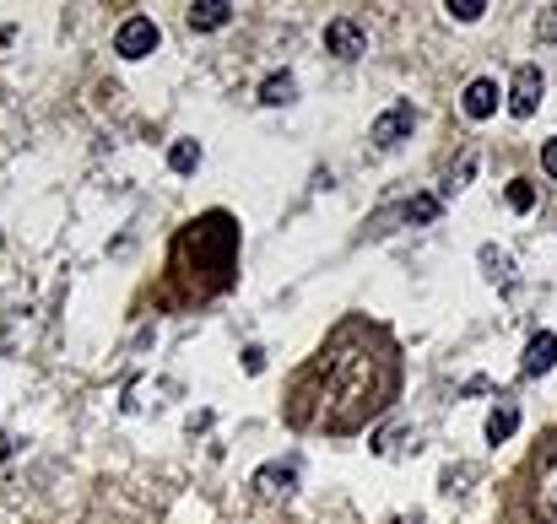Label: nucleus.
Wrapping results in <instances>:
<instances>
[{"instance_id":"nucleus-1","label":"nucleus","mask_w":557,"mask_h":524,"mask_svg":"<svg viewBox=\"0 0 557 524\" xmlns=\"http://www.w3.org/2000/svg\"><path fill=\"white\" fill-rule=\"evenodd\" d=\"M157 44H163V28H157L152 17H125L119 33H114V55L119 60H147Z\"/></svg>"},{"instance_id":"nucleus-2","label":"nucleus","mask_w":557,"mask_h":524,"mask_svg":"<svg viewBox=\"0 0 557 524\" xmlns=\"http://www.w3.org/2000/svg\"><path fill=\"white\" fill-rule=\"evenodd\" d=\"M411 130H417V109H411V103H395V109H384L374 125H368V141H374L379 152H395L401 141H411Z\"/></svg>"},{"instance_id":"nucleus-3","label":"nucleus","mask_w":557,"mask_h":524,"mask_svg":"<svg viewBox=\"0 0 557 524\" xmlns=\"http://www.w3.org/2000/svg\"><path fill=\"white\" fill-rule=\"evenodd\" d=\"M541 92H547L541 65H520V71H514V82H509V92H503V98H509V114L514 119H530V114L541 109Z\"/></svg>"},{"instance_id":"nucleus-4","label":"nucleus","mask_w":557,"mask_h":524,"mask_svg":"<svg viewBox=\"0 0 557 524\" xmlns=\"http://www.w3.org/2000/svg\"><path fill=\"white\" fill-rule=\"evenodd\" d=\"M325 49L336 60H357V55H368V33H363V22H352V17H336L325 28Z\"/></svg>"},{"instance_id":"nucleus-5","label":"nucleus","mask_w":557,"mask_h":524,"mask_svg":"<svg viewBox=\"0 0 557 524\" xmlns=\"http://www.w3.org/2000/svg\"><path fill=\"white\" fill-rule=\"evenodd\" d=\"M503 103V92L493 76H476V82H466V92H460V109H466V119H493Z\"/></svg>"},{"instance_id":"nucleus-6","label":"nucleus","mask_w":557,"mask_h":524,"mask_svg":"<svg viewBox=\"0 0 557 524\" xmlns=\"http://www.w3.org/2000/svg\"><path fill=\"white\" fill-rule=\"evenodd\" d=\"M184 22H190V33H222L233 22V6L228 0H195V6L184 11Z\"/></svg>"},{"instance_id":"nucleus-7","label":"nucleus","mask_w":557,"mask_h":524,"mask_svg":"<svg viewBox=\"0 0 557 524\" xmlns=\"http://www.w3.org/2000/svg\"><path fill=\"white\" fill-rule=\"evenodd\" d=\"M552 368H557V330L530 335V346H525V373H530V379H541V373H552Z\"/></svg>"},{"instance_id":"nucleus-8","label":"nucleus","mask_w":557,"mask_h":524,"mask_svg":"<svg viewBox=\"0 0 557 524\" xmlns=\"http://www.w3.org/2000/svg\"><path fill=\"white\" fill-rule=\"evenodd\" d=\"M520 433V406L514 400H498L493 411H487V443H509Z\"/></svg>"},{"instance_id":"nucleus-9","label":"nucleus","mask_w":557,"mask_h":524,"mask_svg":"<svg viewBox=\"0 0 557 524\" xmlns=\"http://www.w3.org/2000/svg\"><path fill=\"white\" fill-rule=\"evenodd\" d=\"M298 98V76L293 71H271L260 82V103H271V109H282V103H293Z\"/></svg>"},{"instance_id":"nucleus-10","label":"nucleus","mask_w":557,"mask_h":524,"mask_svg":"<svg viewBox=\"0 0 557 524\" xmlns=\"http://www.w3.org/2000/svg\"><path fill=\"white\" fill-rule=\"evenodd\" d=\"M168 168H174V173H195V168H201V141H174V146H168Z\"/></svg>"},{"instance_id":"nucleus-11","label":"nucleus","mask_w":557,"mask_h":524,"mask_svg":"<svg viewBox=\"0 0 557 524\" xmlns=\"http://www.w3.org/2000/svg\"><path fill=\"white\" fill-rule=\"evenodd\" d=\"M255 481H260L265 492H293V481H298V465H265Z\"/></svg>"},{"instance_id":"nucleus-12","label":"nucleus","mask_w":557,"mask_h":524,"mask_svg":"<svg viewBox=\"0 0 557 524\" xmlns=\"http://www.w3.org/2000/svg\"><path fill=\"white\" fill-rule=\"evenodd\" d=\"M444 211V200L439 195H417V200H406V222H433Z\"/></svg>"},{"instance_id":"nucleus-13","label":"nucleus","mask_w":557,"mask_h":524,"mask_svg":"<svg viewBox=\"0 0 557 524\" xmlns=\"http://www.w3.org/2000/svg\"><path fill=\"white\" fill-rule=\"evenodd\" d=\"M503 195H509V211H530V206H536V184H530V179H514Z\"/></svg>"},{"instance_id":"nucleus-14","label":"nucleus","mask_w":557,"mask_h":524,"mask_svg":"<svg viewBox=\"0 0 557 524\" xmlns=\"http://www.w3.org/2000/svg\"><path fill=\"white\" fill-rule=\"evenodd\" d=\"M444 11H449L455 22H482L487 0H444Z\"/></svg>"},{"instance_id":"nucleus-15","label":"nucleus","mask_w":557,"mask_h":524,"mask_svg":"<svg viewBox=\"0 0 557 524\" xmlns=\"http://www.w3.org/2000/svg\"><path fill=\"white\" fill-rule=\"evenodd\" d=\"M482 265H487V276L493 281H509L514 271H509V254H498V249H482Z\"/></svg>"},{"instance_id":"nucleus-16","label":"nucleus","mask_w":557,"mask_h":524,"mask_svg":"<svg viewBox=\"0 0 557 524\" xmlns=\"http://www.w3.org/2000/svg\"><path fill=\"white\" fill-rule=\"evenodd\" d=\"M536 38H541V44H557V6H541V17H536Z\"/></svg>"},{"instance_id":"nucleus-17","label":"nucleus","mask_w":557,"mask_h":524,"mask_svg":"<svg viewBox=\"0 0 557 524\" xmlns=\"http://www.w3.org/2000/svg\"><path fill=\"white\" fill-rule=\"evenodd\" d=\"M244 373H249V379L265 373V352H260V346H249V352H244Z\"/></svg>"},{"instance_id":"nucleus-18","label":"nucleus","mask_w":557,"mask_h":524,"mask_svg":"<svg viewBox=\"0 0 557 524\" xmlns=\"http://www.w3.org/2000/svg\"><path fill=\"white\" fill-rule=\"evenodd\" d=\"M471 173H476V157H466V163H460L455 173H449V190H460V184H466Z\"/></svg>"},{"instance_id":"nucleus-19","label":"nucleus","mask_w":557,"mask_h":524,"mask_svg":"<svg viewBox=\"0 0 557 524\" xmlns=\"http://www.w3.org/2000/svg\"><path fill=\"white\" fill-rule=\"evenodd\" d=\"M541 168H547V179H557V141L541 146Z\"/></svg>"},{"instance_id":"nucleus-20","label":"nucleus","mask_w":557,"mask_h":524,"mask_svg":"<svg viewBox=\"0 0 557 524\" xmlns=\"http://www.w3.org/2000/svg\"><path fill=\"white\" fill-rule=\"evenodd\" d=\"M0 460H11V438L6 433H0Z\"/></svg>"},{"instance_id":"nucleus-21","label":"nucleus","mask_w":557,"mask_h":524,"mask_svg":"<svg viewBox=\"0 0 557 524\" xmlns=\"http://www.w3.org/2000/svg\"><path fill=\"white\" fill-rule=\"evenodd\" d=\"M395 524H422V514H406V519H395Z\"/></svg>"}]
</instances>
